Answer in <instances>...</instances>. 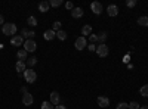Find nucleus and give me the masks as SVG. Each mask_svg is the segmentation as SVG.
Wrapping results in <instances>:
<instances>
[{
  "mask_svg": "<svg viewBox=\"0 0 148 109\" xmlns=\"http://www.w3.org/2000/svg\"><path fill=\"white\" fill-rule=\"evenodd\" d=\"M5 21H3V15H0V25H3Z\"/></svg>",
  "mask_w": 148,
  "mask_h": 109,
  "instance_id": "35",
  "label": "nucleus"
},
{
  "mask_svg": "<svg viewBox=\"0 0 148 109\" xmlns=\"http://www.w3.org/2000/svg\"><path fill=\"white\" fill-rule=\"evenodd\" d=\"M138 24L141 27H148V16H141L138 18Z\"/></svg>",
  "mask_w": 148,
  "mask_h": 109,
  "instance_id": "17",
  "label": "nucleus"
},
{
  "mask_svg": "<svg viewBox=\"0 0 148 109\" xmlns=\"http://www.w3.org/2000/svg\"><path fill=\"white\" fill-rule=\"evenodd\" d=\"M27 24H28L30 27H36V25H37V21H36L34 16H30V18L27 19Z\"/></svg>",
  "mask_w": 148,
  "mask_h": 109,
  "instance_id": "24",
  "label": "nucleus"
},
{
  "mask_svg": "<svg viewBox=\"0 0 148 109\" xmlns=\"http://www.w3.org/2000/svg\"><path fill=\"white\" fill-rule=\"evenodd\" d=\"M56 37H58L61 41H62V40H65V39H67V32L61 30V31H58V32H56Z\"/></svg>",
  "mask_w": 148,
  "mask_h": 109,
  "instance_id": "23",
  "label": "nucleus"
},
{
  "mask_svg": "<svg viewBox=\"0 0 148 109\" xmlns=\"http://www.w3.org/2000/svg\"><path fill=\"white\" fill-rule=\"evenodd\" d=\"M107 14H108V16H117L119 7H117L116 5H110V6L107 7Z\"/></svg>",
  "mask_w": 148,
  "mask_h": 109,
  "instance_id": "10",
  "label": "nucleus"
},
{
  "mask_svg": "<svg viewBox=\"0 0 148 109\" xmlns=\"http://www.w3.org/2000/svg\"><path fill=\"white\" fill-rule=\"evenodd\" d=\"M36 64H37V58H36V56H31V58L27 59V65H28V66H34Z\"/></svg>",
  "mask_w": 148,
  "mask_h": 109,
  "instance_id": "22",
  "label": "nucleus"
},
{
  "mask_svg": "<svg viewBox=\"0 0 148 109\" xmlns=\"http://www.w3.org/2000/svg\"><path fill=\"white\" fill-rule=\"evenodd\" d=\"M139 109H148V106H141Z\"/></svg>",
  "mask_w": 148,
  "mask_h": 109,
  "instance_id": "36",
  "label": "nucleus"
},
{
  "mask_svg": "<svg viewBox=\"0 0 148 109\" xmlns=\"http://www.w3.org/2000/svg\"><path fill=\"white\" fill-rule=\"evenodd\" d=\"M108 52H110V49H108V46L104 43V44H99L96 47V53H98V56L99 58H105V56H108Z\"/></svg>",
  "mask_w": 148,
  "mask_h": 109,
  "instance_id": "3",
  "label": "nucleus"
},
{
  "mask_svg": "<svg viewBox=\"0 0 148 109\" xmlns=\"http://www.w3.org/2000/svg\"><path fill=\"white\" fill-rule=\"evenodd\" d=\"M74 46H76L77 50H83L84 47H88V44H86V37H83V35H82V37H79L76 40V44H74Z\"/></svg>",
  "mask_w": 148,
  "mask_h": 109,
  "instance_id": "6",
  "label": "nucleus"
},
{
  "mask_svg": "<svg viewBox=\"0 0 148 109\" xmlns=\"http://www.w3.org/2000/svg\"><path fill=\"white\" fill-rule=\"evenodd\" d=\"M49 7H51V5H49L47 0H43V2H40V3H39V10L42 12V14L47 12V10H49Z\"/></svg>",
  "mask_w": 148,
  "mask_h": 109,
  "instance_id": "13",
  "label": "nucleus"
},
{
  "mask_svg": "<svg viewBox=\"0 0 148 109\" xmlns=\"http://www.w3.org/2000/svg\"><path fill=\"white\" fill-rule=\"evenodd\" d=\"M117 109H129V103H125V102H120L117 105Z\"/></svg>",
  "mask_w": 148,
  "mask_h": 109,
  "instance_id": "29",
  "label": "nucleus"
},
{
  "mask_svg": "<svg viewBox=\"0 0 148 109\" xmlns=\"http://www.w3.org/2000/svg\"><path fill=\"white\" fill-rule=\"evenodd\" d=\"M22 75H24V78H25V81L27 83H34L36 80H37V74H36V71L34 69H31V68H28V69H25L22 72Z\"/></svg>",
  "mask_w": 148,
  "mask_h": 109,
  "instance_id": "2",
  "label": "nucleus"
},
{
  "mask_svg": "<svg viewBox=\"0 0 148 109\" xmlns=\"http://www.w3.org/2000/svg\"><path fill=\"white\" fill-rule=\"evenodd\" d=\"M42 109H53V106H52L51 102H43L42 103Z\"/></svg>",
  "mask_w": 148,
  "mask_h": 109,
  "instance_id": "27",
  "label": "nucleus"
},
{
  "mask_svg": "<svg viewBox=\"0 0 148 109\" xmlns=\"http://www.w3.org/2000/svg\"><path fill=\"white\" fill-rule=\"evenodd\" d=\"M59 100H61L59 93H58V91H52V93H51V103H52V105H59Z\"/></svg>",
  "mask_w": 148,
  "mask_h": 109,
  "instance_id": "14",
  "label": "nucleus"
},
{
  "mask_svg": "<svg viewBox=\"0 0 148 109\" xmlns=\"http://www.w3.org/2000/svg\"><path fill=\"white\" fill-rule=\"evenodd\" d=\"M49 5H51L52 7H58L59 5H62V0H51V2H49Z\"/></svg>",
  "mask_w": 148,
  "mask_h": 109,
  "instance_id": "25",
  "label": "nucleus"
},
{
  "mask_svg": "<svg viewBox=\"0 0 148 109\" xmlns=\"http://www.w3.org/2000/svg\"><path fill=\"white\" fill-rule=\"evenodd\" d=\"M88 49H89L90 52H96V46L90 43V44H88Z\"/></svg>",
  "mask_w": 148,
  "mask_h": 109,
  "instance_id": "32",
  "label": "nucleus"
},
{
  "mask_svg": "<svg viewBox=\"0 0 148 109\" xmlns=\"http://www.w3.org/2000/svg\"><path fill=\"white\" fill-rule=\"evenodd\" d=\"M141 106H139V103L138 102H130L129 103V109H139Z\"/></svg>",
  "mask_w": 148,
  "mask_h": 109,
  "instance_id": "28",
  "label": "nucleus"
},
{
  "mask_svg": "<svg viewBox=\"0 0 148 109\" xmlns=\"http://www.w3.org/2000/svg\"><path fill=\"white\" fill-rule=\"evenodd\" d=\"M2 31H3L5 35H15V32H16V25H15V24H12V22L3 24Z\"/></svg>",
  "mask_w": 148,
  "mask_h": 109,
  "instance_id": "1",
  "label": "nucleus"
},
{
  "mask_svg": "<svg viewBox=\"0 0 148 109\" xmlns=\"http://www.w3.org/2000/svg\"><path fill=\"white\" fill-rule=\"evenodd\" d=\"M10 44L12 46H21V44H24V37H22V35H14V37L10 39Z\"/></svg>",
  "mask_w": 148,
  "mask_h": 109,
  "instance_id": "8",
  "label": "nucleus"
},
{
  "mask_svg": "<svg viewBox=\"0 0 148 109\" xmlns=\"http://www.w3.org/2000/svg\"><path fill=\"white\" fill-rule=\"evenodd\" d=\"M33 102H34V99H33V96H31L28 91L22 94V103L25 105V106H30V105H33Z\"/></svg>",
  "mask_w": 148,
  "mask_h": 109,
  "instance_id": "7",
  "label": "nucleus"
},
{
  "mask_svg": "<svg viewBox=\"0 0 148 109\" xmlns=\"http://www.w3.org/2000/svg\"><path fill=\"white\" fill-rule=\"evenodd\" d=\"M105 40H107V32H105V31H102V32L98 34V41H99L101 44H104Z\"/></svg>",
  "mask_w": 148,
  "mask_h": 109,
  "instance_id": "19",
  "label": "nucleus"
},
{
  "mask_svg": "<svg viewBox=\"0 0 148 109\" xmlns=\"http://www.w3.org/2000/svg\"><path fill=\"white\" fill-rule=\"evenodd\" d=\"M22 35H24V37H28V39H33L34 35H36V32H34V31H27V30H22Z\"/></svg>",
  "mask_w": 148,
  "mask_h": 109,
  "instance_id": "21",
  "label": "nucleus"
},
{
  "mask_svg": "<svg viewBox=\"0 0 148 109\" xmlns=\"http://www.w3.org/2000/svg\"><path fill=\"white\" fill-rule=\"evenodd\" d=\"M55 109H67V108H65V106H62V105L59 103V105H56V106H55Z\"/></svg>",
  "mask_w": 148,
  "mask_h": 109,
  "instance_id": "34",
  "label": "nucleus"
},
{
  "mask_svg": "<svg viewBox=\"0 0 148 109\" xmlns=\"http://www.w3.org/2000/svg\"><path fill=\"white\" fill-rule=\"evenodd\" d=\"M127 7H133V6H136V0H127Z\"/></svg>",
  "mask_w": 148,
  "mask_h": 109,
  "instance_id": "30",
  "label": "nucleus"
},
{
  "mask_svg": "<svg viewBox=\"0 0 148 109\" xmlns=\"http://www.w3.org/2000/svg\"><path fill=\"white\" fill-rule=\"evenodd\" d=\"M16 56H18V59H19V60H25V59H28V58H27V52L24 50V49H22V50H18Z\"/></svg>",
  "mask_w": 148,
  "mask_h": 109,
  "instance_id": "18",
  "label": "nucleus"
},
{
  "mask_svg": "<svg viewBox=\"0 0 148 109\" xmlns=\"http://www.w3.org/2000/svg\"><path fill=\"white\" fill-rule=\"evenodd\" d=\"M55 32H58V31H61V22L59 21H55L53 22V28H52Z\"/></svg>",
  "mask_w": 148,
  "mask_h": 109,
  "instance_id": "26",
  "label": "nucleus"
},
{
  "mask_svg": "<svg viewBox=\"0 0 148 109\" xmlns=\"http://www.w3.org/2000/svg\"><path fill=\"white\" fill-rule=\"evenodd\" d=\"M71 16L76 18V19L82 18V16H83V9H82V7H74V9L71 10Z\"/></svg>",
  "mask_w": 148,
  "mask_h": 109,
  "instance_id": "12",
  "label": "nucleus"
},
{
  "mask_svg": "<svg viewBox=\"0 0 148 109\" xmlns=\"http://www.w3.org/2000/svg\"><path fill=\"white\" fill-rule=\"evenodd\" d=\"M43 37H45V40H53L55 37H56V32L53 31V30H46L45 31V34H43Z\"/></svg>",
  "mask_w": 148,
  "mask_h": 109,
  "instance_id": "11",
  "label": "nucleus"
},
{
  "mask_svg": "<svg viewBox=\"0 0 148 109\" xmlns=\"http://www.w3.org/2000/svg\"><path fill=\"white\" fill-rule=\"evenodd\" d=\"M139 93H141V96H144V97H148V84H145V86L141 87Z\"/></svg>",
  "mask_w": 148,
  "mask_h": 109,
  "instance_id": "20",
  "label": "nucleus"
},
{
  "mask_svg": "<svg viewBox=\"0 0 148 109\" xmlns=\"http://www.w3.org/2000/svg\"><path fill=\"white\" fill-rule=\"evenodd\" d=\"M90 9H92V12H93L95 15H101L104 7H102V5H101L99 2H93V3L90 5Z\"/></svg>",
  "mask_w": 148,
  "mask_h": 109,
  "instance_id": "5",
  "label": "nucleus"
},
{
  "mask_svg": "<svg viewBox=\"0 0 148 109\" xmlns=\"http://www.w3.org/2000/svg\"><path fill=\"white\" fill-rule=\"evenodd\" d=\"M89 41H90L92 44H95V43L98 41V35H92V34H90V37H89Z\"/></svg>",
  "mask_w": 148,
  "mask_h": 109,
  "instance_id": "31",
  "label": "nucleus"
},
{
  "mask_svg": "<svg viewBox=\"0 0 148 109\" xmlns=\"http://www.w3.org/2000/svg\"><path fill=\"white\" fill-rule=\"evenodd\" d=\"M92 34V27L90 25H84L82 28V35H90Z\"/></svg>",
  "mask_w": 148,
  "mask_h": 109,
  "instance_id": "16",
  "label": "nucleus"
},
{
  "mask_svg": "<svg viewBox=\"0 0 148 109\" xmlns=\"http://www.w3.org/2000/svg\"><path fill=\"white\" fill-rule=\"evenodd\" d=\"M36 47H37V44H36L34 40H27V41H24V50H25L27 53H28V52H34Z\"/></svg>",
  "mask_w": 148,
  "mask_h": 109,
  "instance_id": "4",
  "label": "nucleus"
},
{
  "mask_svg": "<svg viewBox=\"0 0 148 109\" xmlns=\"http://www.w3.org/2000/svg\"><path fill=\"white\" fill-rule=\"evenodd\" d=\"M98 106L108 108V106H110V99L105 97V96H99V97H98Z\"/></svg>",
  "mask_w": 148,
  "mask_h": 109,
  "instance_id": "9",
  "label": "nucleus"
},
{
  "mask_svg": "<svg viewBox=\"0 0 148 109\" xmlns=\"http://www.w3.org/2000/svg\"><path fill=\"white\" fill-rule=\"evenodd\" d=\"M65 7H67V9H70V10H73V9H74L71 2H67V3H65Z\"/></svg>",
  "mask_w": 148,
  "mask_h": 109,
  "instance_id": "33",
  "label": "nucleus"
},
{
  "mask_svg": "<svg viewBox=\"0 0 148 109\" xmlns=\"http://www.w3.org/2000/svg\"><path fill=\"white\" fill-rule=\"evenodd\" d=\"M15 69L18 71V72H24L27 69V65H25V62L24 60H18L16 62V65H15Z\"/></svg>",
  "mask_w": 148,
  "mask_h": 109,
  "instance_id": "15",
  "label": "nucleus"
}]
</instances>
